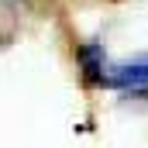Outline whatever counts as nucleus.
Masks as SVG:
<instances>
[{"mask_svg":"<svg viewBox=\"0 0 148 148\" xmlns=\"http://www.w3.org/2000/svg\"><path fill=\"white\" fill-rule=\"evenodd\" d=\"M103 86L131 93L138 100H148V55L131 59V62H107L103 69Z\"/></svg>","mask_w":148,"mask_h":148,"instance_id":"f257e3e1","label":"nucleus"},{"mask_svg":"<svg viewBox=\"0 0 148 148\" xmlns=\"http://www.w3.org/2000/svg\"><path fill=\"white\" fill-rule=\"evenodd\" d=\"M76 59H79V69H83V83L86 86H103V69H107V55L97 41H86L76 48Z\"/></svg>","mask_w":148,"mask_h":148,"instance_id":"f03ea898","label":"nucleus"}]
</instances>
